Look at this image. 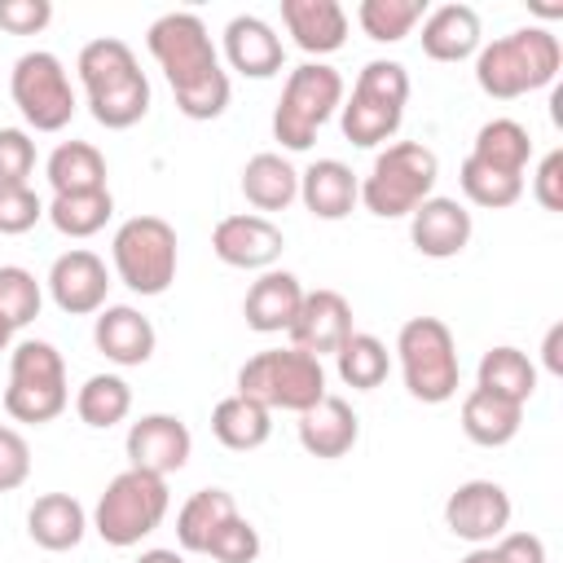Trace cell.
Returning <instances> with one entry per match:
<instances>
[{
  "label": "cell",
  "instance_id": "1",
  "mask_svg": "<svg viewBox=\"0 0 563 563\" xmlns=\"http://www.w3.org/2000/svg\"><path fill=\"white\" fill-rule=\"evenodd\" d=\"M150 57L163 66L176 110L194 123H211L229 110V70L220 66V53L211 44V31L198 13H163L145 31Z\"/></svg>",
  "mask_w": 563,
  "mask_h": 563
},
{
  "label": "cell",
  "instance_id": "2",
  "mask_svg": "<svg viewBox=\"0 0 563 563\" xmlns=\"http://www.w3.org/2000/svg\"><path fill=\"white\" fill-rule=\"evenodd\" d=\"M75 70H79V84L88 97V114L101 128L123 132L150 114V79L136 62L132 44H123L119 35L88 40L75 57Z\"/></svg>",
  "mask_w": 563,
  "mask_h": 563
},
{
  "label": "cell",
  "instance_id": "3",
  "mask_svg": "<svg viewBox=\"0 0 563 563\" xmlns=\"http://www.w3.org/2000/svg\"><path fill=\"white\" fill-rule=\"evenodd\" d=\"M563 70V44L550 26H519L475 53V84L493 101H515L537 88H550Z\"/></svg>",
  "mask_w": 563,
  "mask_h": 563
},
{
  "label": "cell",
  "instance_id": "4",
  "mask_svg": "<svg viewBox=\"0 0 563 563\" xmlns=\"http://www.w3.org/2000/svg\"><path fill=\"white\" fill-rule=\"evenodd\" d=\"M435 180H440V158L431 145L391 141L361 180V202L378 220H400L413 216V207H422L435 194Z\"/></svg>",
  "mask_w": 563,
  "mask_h": 563
},
{
  "label": "cell",
  "instance_id": "5",
  "mask_svg": "<svg viewBox=\"0 0 563 563\" xmlns=\"http://www.w3.org/2000/svg\"><path fill=\"white\" fill-rule=\"evenodd\" d=\"M405 101H409V70L400 62L374 57L361 66L352 97L339 106V128L352 145L374 150L383 141H391L400 132L405 119Z\"/></svg>",
  "mask_w": 563,
  "mask_h": 563
},
{
  "label": "cell",
  "instance_id": "6",
  "mask_svg": "<svg viewBox=\"0 0 563 563\" xmlns=\"http://www.w3.org/2000/svg\"><path fill=\"white\" fill-rule=\"evenodd\" d=\"M167 506H172L167 479L128 466L97 497V506H92V532L106 545H114V550L141 545L150 532H158V523L167 519Z\"/></svg>",
  "mask_w": 563,
  "mask_h": 563
},
{
  "label": "cell",
  "instance_id": "7",
  "mask_svg": "<svg viewBox=\"0 0 563 563\" xmlns=\"http://www.w3.org/2000/svg\"><path fill=\"white\" fill-rule=\"evenodd\" d=\"M343 75L325 62H303L286 75L282 101L273 110V141H282V150L303 154L312 150L317 132L339 114L343 106Z\"/></svg>",
  "mask_w": 563,
  "mask_h": 563
},
{
  "label": "cell",
  "instance_id": "8",
  "mask_svg": "<svg viewBox=\"0 0 563 563\" xmlns=\"http://www.w3.org/2000/svg\"><path fill=\"white\" fill-rule=\"evenodd\" d=\"M238 396L286 413H303L325 396V365L299 347H264L238 369Z\"/></svg>",
  "mask_w": 563,
  "mask_h": 563
},
{
  "label": "cell",
  "instance_id": "9",
  "mask_svg": "<svg viewBox=\"0 0 563 563\" xmlns=\"http://www.w3.org/2000/svg\"><path fill=\"white\" fill-rule=\"evenodd\" d=\"M396 356L413 400L444 405L457 396V383H462L457 339L440 317H409L396 334Z\"/></svg>",
  "mask_w": 563,
  "mask_h": 563
},
{
  "label": "cell",
  "instance_id": "10",
  "mask_svg": "<svg viewBox=\"0 0 563 563\" xmlns=\"http://www.w3.org/2000/svg\"><path fill=\"white\" fill-rule=\"evenodd\" d=\"M70 405L66 387V361L48 339H22L9 352V387H4V413L13 422H53Z\"/></svg>",
  "mask_w": 563,
  "mask_h": 563
},
{
  "label": "cell",
  "instance_id": "11",
  "mask_svg": "<svg viewBox=\"0 0 563 563\" xmlns=\"http://www.w3.org/2000/svg\"><path fill=\"white\" fill-rule=\"evenodd\" d=\"M110 260H114V277L132 295L154 299L176 282V264H180L176 229L163 216H132L114 229Z\"/></svg>",
  "mask_w": 563,
  "mask_h": 563
},
{
  "label": "cell",
  "instance_id": "12",
  "mask_svg": "<svg viewBox=\"0 0 563 563\" xmlns=\"http://www.w3.org/2000/svg\"><path fill=\"white\" fill-rule=\"evenodd\" d=\"M9 97H13L18 114L26 119V128H35V132H62L79 110L62 57L48 53V48H31L13 62Z\"/></svg>",
  "mask_w": 563,
  "mask_h": 563
},
{
  "label": "cell",
  "instance_id": "13",
  "mask_svg": "<svg viewBox=\"0 0 563 563\" xmlns=\"http://www.w3.org/2000/svg\"><path fill=\"white\" fill-rule=\"evenodd\" d=\"M510 493L497 479H466L444 501V528L457 541L493 545L501 532H510Z\"/></svg>",
  "mask_w": 563,
  "mask_h": 563
},
{
  "label": "cell",
  "instance_id": "14",
  "mask_svg": "<svg viewBox=\"0 0 563 563\" xmlns=\"http://www.w3.org/2000/svg\"><path fill=\"white\" fill-rule=\"evenodd\" d=\"M211 251L220 264L229 268H246V273H264L282 260L286 251V238L282 229L268 220V216H255V211H238V216H224L216 229H211Z\"/></svg>",
  "mask_w": 563,
  "mask_h": 563
},
{
  "label": "cell",
  "instance_id": "15",
  "mask_svg": "<svg viewBox=\"0 0 563 563\" xmlns=\"http://www.w3.org/2000/svg\"><path fill=\"white\" fill-rule=\"evenodd\" d=\"M123 453H128V466L167 479V475H176V471L189 462L194 435H189V427H185L176 413H141V418L128 427Z\"/></svg>",
  "mask_w": 563,
  "mask_h": 563
},
{
  "label": "cell",
  "instance_id": "16",
  "mask_svg": "<svg viewBox=\"0 0 563 563\" xmlns=\"http://www.w3.org/2000/svg\"><path fill=\"white\" fill-rule=\"evenodd\" d=\"M48 295L70 317H97L106 308V295H110L106 260L97 251H88V246L62 251L53 260V268H48Z\"/></svg>",
  "mask_w": 563,
  "mask_h": 563
},
{
  "label": "cell",
  "instance_id": "17",
  "mask_svg": "<svg viewBox=\"0 0 563 563\" xmlns=\"http://www.w3.org/2000/svg\"><path fill=\"white\" fill-rule=\"evenodd\" d=\"M290 347L308 352V356H334L343 347V339L352 334V303L339 290H303L299 317L290 321Z\"/></svg>",
  "mask_w": 563,
  "mask_h": 563
},
{
  "label": "cell",
  "instance_id": "18",
  "mask_svg": "<svg viewBox=\"0 0 563 563\" xmlns=\"http://www.w3.org/2000/svg\"><path fill=\"white\" fill-rule=\"evenodd\" d=\"M471 233H475V220H471V211L457 198L431 194L409 216V242L427 260H453V255H462L471 246Z\"/></svg>",
  "mask_w": 563,
  "mask_h": 563
},
{
  "label": "cell",
  "instance_id": "19",
  "mask_svg": "<svg viewBox=\"0 0 563 563\" xmlns=\"http://www.w3.org/2000/svg\"><path fill=\"white\" fill-rule=\"evenodd\" d=\"M92 343H97V352L106 361L132 369V365H145L154 356L158 334H154V325H150V317L141 308H132V303H106L97 312V321H92Z\"/></svg>",
  "mask_w": 563,
  "mask_h": 563
},
{
  "label": "cell",
  "instance_id": "20",
  "mask_svg": "<svg viewBox=\"0 0 563 563\" xmlns=\"http://www.w3.org/2000/svg\"><path fill=\"white\" fill-rule=\"evenodd\" d=\"M224 62L246 79H273L286 62V48H282V35L264 18L238 13L224 26Z\"/></svg>",
  "mask_w": 563,
  "mask_h": 563
},
{
  "label": "cell",
  "instance_id": "21",
  "mask_svg": "<svg viewBox=\"0 0 563 563\" xmlns=\"http://www.w3.org/2000/svg\"><path fill=\"white\" fill-rule=\"evenodd\" d=\"M299 303H303V286L295 273L286 268H264L251 286H246V299H242V317L255 334H282L290 330V321L299 317Z\"/></svg>",
  "mask_w": 563,
  "mask_h": 563
},
{
  "label": "cell",
  "instance_id": "22",
  "mask_svg": "<svg viewBox=\"0 0 563 563\" xmlns=\"http://www.w3.org/2000/svg\"><path fill=\"white\" fill-rule=\"evenodd\" d=\"M356 440H361V418L343 396L325 391L312 409L299 413V444H303V453H312L321 462H334V457L352 453Z\"/></svg>",
  "mask_w": 563,
  "mask_h": 563
},
{
  "label": "cell",
  "instance_id": "23",
  "mask_svg": "<svg viewBox=\"0 0 563 563\" xmlns=\"http://www.w3.org/2000/svg\"><path fill=\"white\" fill-rule=\"evenodd\" d=\"M282 22L308 57H325L347 44V9L339 0H282Z\"/></svg>",
  "mask_w": 563,
  "mask_h": 563
},
{
  "label": "cell",
  "instance_id": "24",
  "mask_svg": "<svg viewBox=\"0 0 563 563\" xmlns=\"http://www.w3.org/2000/svg\"><path fill=\"white\" fill-rule=\"evenodd\" d=\"M484 44V22L471 4L453 0L440 9H427L422 18V53L431 62H466Z\"/></svg>",
  "mask_w": 563,
  "mask_h": 563
},
{
  "label": "cell",
  "instance_id": "25",
  "mask_svg": "<svg viewBox=\"0 0 563 563\" xmlns=\"http://www.w3.org/2000/svg\"><path fill=\"white\" fill-rule=\"evenodd\" d=\"M299 202L317 220H343L361 202V180L339 158H317L299 172Z\"/></svg>",
  "mask_w": 563,
  "mask_h": 563
},
{
  "label": "cell",
  "instance_id": "26",
  "mask_svg": "<svg viewBox=\"0 0 563 563\" xmlns=\"http://www.w3.org/2000/svg\"><path fill=\"white\" fill-rule=\"evenodd\" d=\"M88 528H92V523H88V510H84L70 493H44V497H35L31 510H26V532H31V541H35L40 550H48V554L75 550Z\"/></svg>",
  "mask_w": 563,
  "mask_h": 563
},
{
  "label": "cell",
  "instance_id": "27",
  "mask_svg": "<svg viewBox=\"0 0 563 563\" xmlns=\"http://www.w3.org/2000/svg\"><path fill=\"white\" fill-rule=\"evenodd\" d=\"M519 427H523V405H515L506 396H493L484 387H471L462 396V431H466L471 444L501 449L519 435Z\"/></svg>",
  "mask_w": 563,
  "mask_h": 563
},
{
  "label": "cell",
  "instance_id": "28",
  "mask_svg": "<svg viewBox=\"0 0 563 563\" xmlns=\"http://www.w3.org/2000/svg\"><path fill=\"white\" fill-rule=\"evenodd\" d=\"M242 515L229 488H198L185 497V506L176 510V541L185 554H207V541L233 519Z\"/></svg>",
  "mask_w": 563,
  "mask_h": 563
},
{
  "label": "cell",
  "instance_id": "29",
  "mask_svg": "<svg viewBox=\"0 0 563 563\" xmlns=\"http://www.w3.org/2000/svg\"><path fill=\"white\" fill-rule=\"evenodd\" d=\"M242 198L255 207V216L286 211L299 198V172L282 154H273V150L251 154L246 167H242Z\"/></svg>",
  "mask_w": 563,
  "mask_h": 563
},
{
  "label": "cell",
  "instance_id": "30",
  "mask_svg": "<svg viewBox=\"0 0 563 563\" xmlns=\"http://www.w3.org/2000/svg\"><path fill=\"white\" fill-rule=\"evenodd\" d=\"M475 387L493 391V396H506L515 405H528L532 391H537V365L528 352L510 347V343H497L479 356V369H475Z\"/></svg>",
  "mask_w": 563,
  "mask_h": 563
},
{
  "label": "cell",
  "instance_id": "31",
  "mask_svg": "<svg viewBox=\"0 0 563 563\" xmlns=\"http://www.w3.org/2000/svg\"><path fill=\"white\" fill-rule=\"evenodd\" d=\"M211 435L224 449H233V453H251V449H260L273 435V413L264 405H255V400H246V396L233 391V396L216 400V409H211Z\"/></svg>",
  "mask_w": 563,
  "mask_h": 563
},
{
  "label": "cell",
  "instance_id": "32",
  "mask_svg": "<svg viewBox=\"0 0 563 563\" xmlns=\"http://www.w3.org/2000/svg\"><path fill=\"white\" fill-rule=\"evenodd\" d=\"M44 176H48L53 194H92V189H106V154L92 141H62L48 154Z\"/></svg>",
  "mask_w": 563,
  "mask_h": 563
},
{
  "label": "cell",
  "instance_id": "33",
  "mask_svg": "<svg viewBox=\"0 0 563 563\" xmlns=\"http://www.w3.org/2000/svg\"><path fill=\"white\" fill-rule=\"evenodd\" d=\"M471 158L506 172V176H523L528 172V158H532V136L519 119H488L479 132H475V145H471Z\"/></svg>",
  "mask_w": 563,
  "mask_h": 563
},
{
  "label": "cell",
  "instance_id": "34",
  "mask_svg": "<svg viewBox=\"0 0 563 563\" xmlns=\"http://www.w3.org/2000/svg\"><path fill=\"white\" fill-rule=\"evenodd\" d=\"M334 369L352 391H374V387H383V378L391 369V352H387V343L378 334L352 330L343 339V347L334 352Z\"/></svg>",
  "mask_w": 563,
  "mask_h": 563
},
{
  "label": "cell",
  "instance_id": "35",
  "mask_svg": "<svg viewBox=\"0 0 563 563\" xmlns=\"http://www.w3.org/2000/svg\"><path fill=\"white\" fill-rule=\"evenodd\" d=\"M48 224L62 238H92L110 224L114 216V198L110 189H92V194H53V202L44 207Z\"/></svg>",
  "mask_w": 563,
  "mask_h": 563
},
{
  "label": "cell",
  "instance_id": "36",
  "mask_svg": "<svg viewBox=\"0 0 563 563\" xmlns=\"http://www.w3.org/2000/svg\"><path fill=\"white\" fill-rule=\"evenodd\" d=\"M75 413L84 427L92 431H110L132 413V387L119 374H92L79 391H75Z\"/></svg>",
  "mask_w": 563,
  "mask_h": 563
},
{
  "label": "cell",
  "instance_id": "37",
  "mask_svg": "<svg viewBox=\"0 0 563 563\" xmlns=\"http://www.w3.org/2000/svg\"><path fill=\"white\" fill-rule=\"evenodd\" d=\"M427 18V0H361L356 22L374 44H400Z\"/></svg>",
  "mask_w": 563,
  "mask_h": 563
},
{
  "label": "cell",
  "instance_id": "38",
  "mask_svg": "<svg viewBox=\"0 0 563 563\" xmlns=\"http://www.w3.org/2000/svg\"><path fill=\"white\" fill-rule=\"evenodd\" d=\"M457 185L475 207H488V211H506L523 198V176H506V172H497V167H488L471 154L457 167Z\"/></svg>",
  "mask_w": 563,
  "mask_h": 563
},
{
  "label": "cell",
  "instance_id": "39",
  "mask_svg": "<svg viewBox=\"0 0 563 563\" xmlns=\"http://www.w3.org/2000/svg\"><path fill=\"white\" fill-rule=\"evenodd\" d=\"M40 303H44V290H40L35 273L22 264H0V317L13 330H22L40 317Z\"/></svg>",
  "mask_w": 563,
  "mask_h": 563
},
{
  "label": "cell",
  "instance_id": "40",
  "mask_svg": "<svg viewBox=\"0 0 563 563\" xmlns=\"http://www.w3.org/2000/svg\"><path fill=\"white\" fill-rule=\"evenodd\" d=\"M207 554H211L216 563H255V559H260V532H255V523L242 519V515H233V519L207 541Z\"/></svg>",
  "mask_w": 563,
  "mask_h": 563
},
{
  "label": "cell",
  "instance_id": "41",
  "mask_svg": "<svg viewBox=\"0 0 563 563\" xmlns=\"http://www.w3.org/2000/svg\"><path fill=\"white\" fill-rule=\"evenodd\" d=\"M44 220V202L31 185H0V233L18 238Z\"/></svg>",
  "mask_w": 563,
  "mask_h": 563
},
{
  "label": "cell",
  "instance_id": "42",
  "mask_svg": "<svg viewBox=\"0 0 563 563\" xmlns=\"http://www.w3.org/2000/svg\"><path fill=\"white\" fill-rule=\"evenodd\" d=\"M35 172V141L22 128H0V185H26Z\"/></svg>",
  "mask_w": 563,
  "mask_h": 563
},
{
  "label": "cell",
  "instance_id": "43",
  "mask_svg": "<svg viewBox=\"0 0 563 563\" xmlns=\"http://www.w3.org/2000/svg\"><path fill=\"white\" fill-rule=\"evenodd\" d=\"M31 479V444L18 427L0 422V493H13Z\"/></svg>",
  "mask_w": 563,
  "mask_h": 563
},
{
  "label": "cell",
  "instance_id": "44",
  "mask_svg": "<svg viewBox=\"0 0 563 563\" xmlns=\"http://www.w3.org/2000/svg\"><path fill=\"white\" fill-rule=\"evenodd\" d=\"M53 22L48 0H0V31L9 35H40Z\"/></svg>",
  "mask_w": 563,
  "mask_h": 563
},
{
  "label": "cell",
  "instance_id": "45",
  "mask_svg": "<svg viewBox=\"0 0 563 563\" xmlns=\"http://www.w3.org/2000/svg\"><path fill=\"white\" fill-rule=\"evenodd\" d=\"M532 198H537L545 211H563V150H550V154L537 163Z\"/></svg>",
  "mask_w": 563,
  "mask_h": 563
},
{
  "label": "cell",
  "instance_id": "46",
  "mask_svg": "<svg viewBox=\"0 0 563 563\" xmlns=\"http://www.w3.org/2000/svg\"><path fill=\"white\" fill-rule=\"evenodd\" d=\"M488 550L497 563H545V541L537 532H501Z\"/></svg>",
  "mask_w": 563,
  "mask_h": 563
},
{
  "label": "cell",
  "instance_id": "47",
  "mask_svg": "<svg viewBox=\"0 0 563 563\" xmlns=\"http://www.w3.org/2000/svg\"><path fill=\"white\" fill-rule=\"evenodd\" d=\"M559 343H563V325H550V330H545V347H541V361H545L550 374H563V352H559Z\"/></svg>",
  "mask_w": 563,
  "mask_h": 563
},
{
  "label": "cell",
  "instance_id": "48",
  "mask_svg": "<svg viewBox=\"0 0 563 563\" xmlns=\"http://www.w3.org/2000/svg\"><path fill=\"white\" fill-rule=\"evenodd\" d=\"M136 563H185V554H176V550H145Z\"/></svg>",
  "mask_w": 563,
  "mask_h": 563
},
{
  "label": "cell",
  "instance_id": "49",
  "mask_svg": "<svg viewBox=\"0 0 563 563\" xmlns=\"http://www.w3.org/2000/svg\"><path fill=\"white\" fill-rule=\"evenodd\" d=\"M462 563H497V559H493V550H488V545H475V550H471Z\"/></svg>",
  "mask_w": 563,
  "mask_h": 563
},
{
  "label": "cell",
  "instance_id": "50",
  "mask_svg": "<svg viewBox=\"0 0 563 563\" xmlns=\"http://www.w3.org/2000/svg\"><path fill=\"white\" fill-rule=\"evenodd\" d=\"M9 343H13V325H9V321H4V317H0V352H4V347H9Z\"/></svg>",
  "mask_w": 563,
  "mask_h": 563
}]
</instances>
